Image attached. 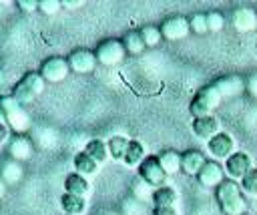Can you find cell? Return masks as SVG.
<instances>
[{"label":"cell","instance_id":"cell-1","mask_svg":"<svg viewBox=\"0 0 257 215\" xmlns=\"http://www.w3.org/2000/svg\"><path fill=\"white\" fill-rule=\"evenodd\" d=\"M0 123H4L16 135H24L30 129V117L12 94H0Z\"/></svg>","mask_w":257,"mask_h":215},{"label":"cell","instance_id":"cell-2","mask_svg":"<svg viewBox=\"0 0 257 215\" xmlns=\"http://www.w3.org/2000/svg\"><path fill=\"white\" fill-rule=\"evenodd\" d=\"M215 201L221 209L223 215H245L247 203L241 191V185H237L235 181H223L217 189H215Z\"/></svg>","mask_w":257,"mask_h":215},{"label":"cell","instance_id":"cell-3","mask_svg":"<svg viewBox=\"0 0 257 215\" xmlns=\"http://www.w3.org/2000/svg\"><path fill=\"white\" fill-rule=\"evenodd\" d=\"M221 100H223V96H221V92L217 90V86H215V84H205V86H201V88L193 94V98H191V102H189V113H191L193 119L211 117V115H215V111L219 109Z\"/></svg>","mask_w":257,"mask_h":215},{"label":"cell","instance_id":"cell-4","mask_svg":"<svg viewBox=\"0 0 257 215\" xmlns=\"http://www.w3.org/2000/svg\"><path fill=\"white\" fill-rule=\"evenodd\" d=\"M44 90V78L40 76V72H26L12 88V96L18 100V104H30L32 100H36Z\"/></svg>","mask_w":257,"mask_h":215},{"label":"cell","instance_id":"cell-5","mask_svg":"<svg viewBox=\"0 0 257 215\" xmlns=\"http://www.w3.org/2000/svg\"><path fill=\"white\" fill-rule=\"evenodd\" d=\"M137 171H139L141 181H143L147 187H151L153 191L159 189V187H163V185L167 183V173H165V169L161 167L157 155H147V159L139 165Z\"/></svg>","mask_w":257,"mask_h":215},{"label":"cell","instance_id":"cell-6","mask_svg":"<svg viewBox=\"0 0 257 215\" xmlns=\"http://www.w3.org/2000/svg\"><path fill=\"white\" fill-rule=\"evenodd\" d=\"M126 50L122 46V40H116V38H106L102 40L96 50H94V56H96V62L102 64V66H116L122 62Z\"/></svg>","mask_w":257,"mask_h":215},{"label":"cell","instance_id":"cell-7","mask_svg":"<svg viewBox=\"0 0 257 215\" xmlns=\"http://www.w3.org/2000/svg\"><path fill=\"white\" fill-rule=\"evenodd\" d=\"M161 34H163V40H183L187 38V34L191 32V26H189V18L181 16V14H173L169 18H165L159 26Z\"/></svg>","mask_w":257,"mask_h":215},{"label":"cell","instance_id":"cell-8","mask_svg":"<svg viewBox=\"0 0 257 215\" xmlns=\"http://www.w3.org/2000/svg\"><path fill=\"white\" fill-rule=\"evenodd\" d=\"M207 151L213 157V161H217V163L219 161H227L235 153V139L229 133L221 131L211 141H207Z\"/></svg>","mask_w":257,"mask_h":215},{"label":"cell","instance_id":"cell-9","mask_svg":"<svg viewBox=\"0 0 257 215\" xmlns=\"http://www.w3.org/2000/svg\"><path fill=\"white\" fill-rule=\"evenodd\" d=\"M68 74H70V66L62 56H50L40 66V76L44 78V82H60Z\"/></svg>","mask_w":257,"mask_h":215},{"label":"cell","instance_id":"cell-10","mask_svg":"<svg viewBox=\"0 0 257 215\" xmlns=\"http://www.w3.org/2000/svg\"><path fill=\"white\" fill-rule=\"evenodd\" d=\"M225 173L229 175V179L231 181H239L241 183V179L253 169V161H251V157L247 155V153H243V151H235L227 161H225Z\"/></svg>","mask_w":257,"mask_h":215},{"label":"cell","instance_id":"cell-11","mask_svg":"<svg viewBox=\"0 0 257 215\" xmlns=\"http://www.w3.org/2000/svg\"><path fill=\"white\" fill-rule=\"evenodd\" d=\"M68 66H70V72H76V74H88L94 70L96 66V56L92 50L88 48H76L68 54L66 58Z\"/></svg>","mask_w":257,"mask_h":215},{"label":"cell","instance_id":"cell-12","mask_svg":"<svg viewBox=\"0 0 257 215\" xmlns=\"http://www.w3.org/2000/svg\"><path fill=\"white\" fill-rule=\"evenodd\" d=\"M191 131L197 139L201 141H211L215 135L221 133V121L217 115L211 117H201V119H193L191 123Z\"/></svg>","mask_w":257,"mask_h":215},{"label":"cell","instance_id":"cell-13","mask_svg":"<svg viewBox=\"0 0 257 215\" xmlns=\"http://www.w3.org/2000/svg\"><path fill=\"white\" fill-rule=\"evenodd\" d=\"M197 181H199V185H203V187L217 189V187L225 181V169H223L217 161H207V163L203 165V169L197 173Z\"/></svg>","mask_w":257,"mask_h":215},{"label":"cell","instance_id":"cell-14","mask_svg":"<svg viewBox=\"0 0 257 215\" xmlns=\"http://www.w3.org/2000/svg\"><path fill=\"white\" fill-rule=\"evenodd\" d=\"M233 28L237 32H253L257 28V12L249 6H239L233 10Z\"/></svg>","mask_w":257,"mask_h":215},{"label":"cell","instance_id":"cell-15","mask_svg":"<svg viewBox=\"0 0 257 215\" xmlns=\"http://www.w3.org/2000/svg\"><path fill=\"white\" fill-rule=\"evenodd\" d=\"M207 163L205 159V153L199 151V149H189L185 153H181V171L187 173V175H195L203 169V165Z\"/></svg>","mask_w":257,"mask_h":215},{"label":"cell","instance_id":"cell-16","mask_svg":"<svg viewBox=\"0 0 257 215\" xmlns=\"http://www.w3.org/2000/svg\"><path fill=\"white\" fill-rule=\"evenodd\" d=\"M8 153H10V159H14V161H18V163H24V161H28V159L32 157L34 147H32V143H30L28 137L18 135V137H14V139L10 141Z\"/></svg>","mask_w":257,"mask_h":215},{"label":"cell","instance_id":"cell-17","mask_svg":"<svg viewBox=\"0 0 257 215\" xmlns=\"http://www.w3.org/2000/svg\"><path fill=\"white\" fill-rule=\"evenodd\" d=\"M72 165H74V173H78V175H82V177H92V175H96L98 169H100V165H98L88 153H84V151H78V153L72 157Z\"/></svg>","mask_w":257,"mask_h":215},{"label":"cell","instance_id":"cell-18","mask_svg":"<svg viewBox=\"0 0 257 215\" xmlns=\"http://www.w3.org/2000/svg\"><path fill=\"white\" fill-rule=\"evenodd\" d=\"M221 96H237L245 90V82L241 76H221L219 80L213 82Z\"/></svg>","mask_w":257,"mask_h":215},{"label":"cell","instance_id":"cell-19","mask_svg":"<svg viewBox=\"0 0 257 215\" xmlns=\"http://www.w3.org/2000/svg\"><path fill=\"white\" fill-rule=\"evenodd\" d=\"M90 191V185H88V179L78 175V173H68L64 177V193H70V195H78V197H86Z\"/></svg>","mask_w":257,"mask_h":215},{"label":"cell","instance_id":"cell-20","mask_svg":"<svg viewBox=\"0 0 257 215\" xmlns=\"http://www.w3.org/2000/svg\"><path fill=\"white\" fill-rule=\"evenodd\" d=\"M151 201H153V207H177L179 195L173 187L163 185L151 193Z\"/></svg>","mask_w":257,"mask_h":215},{"label":"cell","instance_id":"cell-21","mask_svg":"<svg viewBox=\"0 0 257 215\" xmlns=\"http://www.w3.org/2000/svg\"><path fill=\"white\" fill-rule=\"evenodd\" d=\"M24 175V169H22V163L10 159V161H4L0 165V179L6 183V185H16Z\"/></svg>","mask_w":257,"mask_h":215},{"label":"cell","instance_id":"cell-22","mask_svg":"<svg viewBox=\"0 0 257 215\" xmlns=\"http://www.w3.org/2000/svg\"><path fill=\"white\" fill-rule=\"evenodd\" d=\"M60 207H62L64 215H82V213L86 211V197L62 193V197H60Z\"/></svg>","mask_w":257,"mask_h":215},{"label":"cell","instance_id":"cell-23","mask_svg":"<svg viewBox=\"0 0 257 215\" xmlns=\"http://www.w3.org/2000/svg\"><path fill=\"white\" fill-rule=\"evenodd\" d=\"M128 143H131V139H128V137H124V135H112V137L106 141L108 157H110L112 161H124V155H126Z\"/></svg>","mask_w":257,"mask_h":215},{"label":"cell","instance_id":"cell-24","mask_svg":"<svg viewBox=\"0 0 257 215\" xmlns=\"http://www.w3.org/2000/svg\"><path fill=\"white\" fill-rule=\"evenodd\" d=\"M147 159V153H145V145L141 143V141H137V139H131V143H128V149H126V155H124V165H128V167H137L139 169V165L143 163Z\"/></svg>","mask_w":257,"mask_h":215},{"label":"cell","instance_id":"cell-25","mask_svg":"<svg viewBox=\"0 0 257 215\" xmlns=\"http://www.w3.org/2000/svg\"><path fill=\"white\" fill-rule=\"evenodd\" d=\"M159 163L161 167L165 169L167 175H175L181 171V153L173 151V149H167V151H161L159 155Z\"/></svg>","mask_w":257,"mask_h":215},{"label":"cell","instance_id":"cell-26","mask_svg":"<svg viewBox=\"0 0 257 215\" xmlns=\"http://www.w3.org/2000/svg\"><path fill=\"white\" fill-rule=\"evenodd\" d=\"M84 153H88L98 165H102L108 159V147H106V143L102 139H90L84 145Z\"/></svg>","mask_w":257,"mask_h":215},{"label":"cell","instance_id":"cell-27","mask_svg":"<svg viewBox=\"0 0 257 215\" xmlns=\"http://www.w3.org/2000/svg\"><path fill=\"white\" fill-rule=\"evenodd\" d=\"M122 46H124L126 54H141V52L147 48L145 42H143V38H141V32H139V30L126 32V34L122 36Z\"/></svg>","mask_w":257,"mask_h":215},{"label":"cell","instance_id":"cell-28","mask_svg":"<svg viewBox=\"0 0 257 215\" xmlns=\"http://www.w3.org/2000/svg\"><path fill=\"white\" fill-rule=\"evenodd\" d=\"M139 32H141V38H143L145 46L153 48V46H159L161 40H163V34H161V30L157 26H143Z\"/></svg>","mask_w":257,"mask_h":215},{"label":"cell","instance_id":"cell-29","mask_svg":"<svg viewBox=\"0 0 257 215\" xmlns=\"http://www.w3.org/2000/svg\"><path fill=\"white\" fill-rule=\"evenodd\" d=\"M241 191L249 197H257V167H253L243 179H241Z\"/></svg>","mask_w":257,"mask_h":215},{"label":"cell","instance_id":"cell-30","mask_svg":"<svg viewBox=\"0 0 257 215\" xmlns=\"http://www.w3.org/2000/svg\"><path fill=\"white\" fill-rule=\"evenodd\" d=\"M189 26H191V32L195 34H205L209 32V26H207V14H201V12H195L191 18H189Z\"/></svg>","mask_w":257,"mask_h":215},{"label":"cell","instance_id":"cell-31","mask_svg":"<svg viewBox=\"0 0 257 215\" xmlns=\"http://www.w3.org/2000/svg\"><path fill=\"white\" fill-rule=\"evenodd\" d=\"M207 26H209V32H219V30H223V26H225V16H223V12H219V10L207 12Z\"/></svg>","mask_w":257,"mask_h":215},{"label":"cell","instance_id":"cell-32","mask_svg":"<svg viewBox=\"0 0 257 215\" xmlns=\"http://www.w3.org/2000/svg\"><path fill=\"white\" fill-rule=\"evenodd\" d=\"M60 8H62L60 0H40L38 2V10L44 12V14H56Z\"/></svg>","mask_w":257,"mask_h":215},{"label":"cell","instance_id":"cell-33","mask_svg":"<svg viewBox=\"0 0 257 215\" xmlns=\"http://www.w3.org/2000/svg\"><path fill=\"white\" fill-rule=\"evenodd\" d=\"M18 8H20L22 12L30 14V12L38 10V0H18Z\"/></svg>","mask_w":257,"mask_h":215},{"label":"cell","instance_id":"cell-34","mask_svg":"<svg viewBox=\"0 0 257 215\" xmlns=\"http://www.w3.org/2000/svg\"><path fill=\"white\" fill-rule=\"evenodd\" d=\"M153 215H179L177 207H153Z\"/></svg>","mask_w":257,"mask_h":215},{"label":"cell","instance_id":"cell-35","mask_svg":"<svg viewBox=\"0 0 257 215\" xmlns=\"http://www.w3.org/2000/svg\"><path fill=\"white\" fill-rule=\"evenodd\" d=\"M245 90H249V94L257 96V76H251V78L245 82Z\"/></svg>","mask_w":257,"mask_h":215},{"label":"cell","instance_id":"cell-36","mask_svg":"<svg viewBox=\"0 0 257 215\" xmlns=\"http://www.w3.org/2000/svg\"><path fill=\"white\" fill-rule=\"evenodd\" d=\"M60 2H62V6L68 8V10H74V8H78V6L84 4V0H60Z\"/></svg>","mask_w":257,"mask_h":215},{"label":"cell","instance_id":"cell-37","mask_svg":"<svg viewBox=\"0 0 257 215\" xmlns=\"http://www.w3.org/2000/svg\"><path fill=\"white\" fill-rule=\"evenodd\" d=\"M10 133H12V131H10V129H8V127H6L4 123H0V145L8 141V137H10Z\"/></svg>","mask_w":257,"mask_h":215},{"label":"cell","instance_id":"cell-38","mask_svg":"<svg viewBox=\"0 0 257 215\" xmlns=\"http://www.w3.org/2000/svg\"><path fill=\"white\" fill-rule=\"evenodd\" d=\"M6 187H8V185H6V183L0 179V199H2V197H4V193H6Z\"/></svg>","mask_w":257,"mask_h":215}]
</instances>
